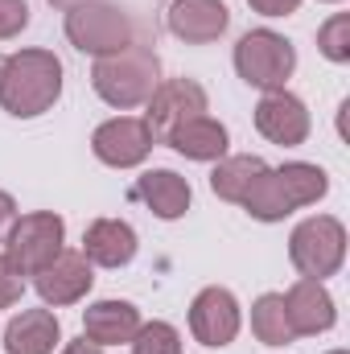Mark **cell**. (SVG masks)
Wrapping results in <instances>:
<instances>
[{"instance_id": "cell-21", "label": "cell", "mask_w": 350, "mask_h": 354, "mask_svg": "<svg viewBox=\"0 0 350 354\" xmlns=\"http://www.w3.org/2000/svg\"><path fill=\"white\" fill-rule=\"evenodd\" d=\"M252 334H256V342H264V346H288V342H297L280 292L256 297V305H252Z\"/></svg>"}, {"instance_id": "cell-18", "label": "cell", "mask_w": 350, "mask_h": 354, "mask_svg": "<svg viewBox=\"0 0 350 354\" xmlns=\"http://www.w3.org/2000/svg\"><path fill=\"white\" fill-rule=\"evenodd\" d=\"M165 145L174 153H181L185 161H223L231 136H227V128L214 115H194V120L177 124L174 132L165 136Z\"/></svg>"}, {"instance_id": "cell-23", "label": "cell", "mask_w": 350, "mask_h": 354, "mask_svg": "<svg viewBox=\"0 0 350 354\" xmlns=\"http://www.w3.org/2000/svg\"><path fill=\"white\" fill-rule=\"evenodd\" d=\"M128 346L132 354H181V334L169 322H140Z\"/></svg>"}, {"instance_id": "cell-6", "label": "cell", "mask_w": 350, "mask_h": 354, "mask_svg": "<svg viewBox=\"0 0 350 354\" xmlns=\"http://www.w3.org/2000/svg\"><path fill=\"white\" fill-rule=\"evenodd\" d=\"M235 71L256 91H284V83L297 71V50L288 37H280L272 29H252L235 46Z\"/></svg>"}, {"instance_id": "cell-29", "label": "cell", "mask_w": 350, "mask_h": 354, "mask_svg": "<svg viewBox=\"0 0 350 354\" xmlns=\"http://www.w3.org/2000/svg\"><path fill=\"white\" fill-rule=\"evenodd\" d=\"M62 354H103V346H95V342H87V338H79V342H66Z\"/></svg>"}, {"instance_id": "cell-4", "label": "cell", "mask_w": 350, "mask_h": 354, "mask_svg": "<svg viewBox=\"0 0 350 354\" xmlns=\"http://www.w3.org/2000/svg\"><path fill=\"white\" fill-rule=\"evenodd\" d=\"M288 260L309 280L334 276L347 260V227L334 214H313V218L297 223L288 235Z\"/></svg>"}, {"instance_id": "cell-11", "label": "cell", "mask_w": 350, "mask_h": 354, "mask_svg": "<svg viewBox=\"0 0 350 354\" xmlns=\"http://www.w3.org/2000/svg\"><path fill=\"white\" fill-rule=\"evenodd\" d=\"M165 25L185 46H210V41H219L227 33L231 12H227L223 0H169Z\"/></svg>"}, {"instance_id": "cell-8", "label": "cell", "mask_w": 350, "mask_h": 354, "mask_svg": "<svg viewBox=\"0 0 350 354\" xmlns=\"http://www.w3.org/2000/svg\"><path fill=\"white\" fill-rule=\"evenodd\" d=\"M243 326V313H239V301L231 288H202L194 301H190V334L202 342V346H231L235 334Z\"/></svg>"}, {"instance_id": "cell-33", "label": "cell", "mask_w": 350, "mask_h": 354, "mask_svg": "<svg viewBox=\"0 0 350 354\" xmlns=\"http://www.w3.org/2000/svg\"><path fill=\"white\" fill-rule=\"evenodd\" d=\"M330 354H347V351H330Z\"/></svg>"}, {"instance_id": "cell-28", "label": "cell", "mask_w": 350, "mask_h": 354, "mask_svg": "<svg viewBox=\"0 0 350 354\" xmlns=\"http://www.w3.org/2000/svg\"><path fill=\"white\" fill-rule=\"evenodd\" d=\"M12 218H17V202H12L8 189H0V243H4V235H8V227H12Z\"/></svg>"}, {"instance_id": "cell-16", "label": "cell", "mask_w": 350, "mask_h": 354, "mask_svg": "<svg viewBox=\"0 0 350 354\" xmlns=\"http://www.w3.org/2000/svg\"><path fill=\"white\" fill-rule=\"evenodd\" d=\"M136 330H140V309L132 301H95L83 313V338L95 346L132 342Z\"/></svg>"}, {"instance_id": "cell-7", "label": "cell", "mask_w": 350, "mask_h": 354, "mask_svg": "<svg viewBox=\"0 0 350 354\" xmlns=\"http://www.w3.org/2000/svg\"><path fill=\"white\" fill-rule=\"evenodd\" d=\"M153 132L140 115H116V120H103L95 132H91V153L111 165V169H136L145 165V157L153 153Z\"/></svg>"}, {"instance_id": "cell-19", "label": "cell", "mask_w": 350, "mask_h": 354, "mask_svg": "<svg viewBox=\"0 0 350 354\" xmlns=\"http://www.w3.org/2000/svg\"><path fill=\"white\" fill-rule=\"evenodd\" d=\"M276 181H280L284 198L293 202V210L313 206V202H322V198L330 194L326 169H322V165H309V161H288V165H280V169H276Z\"/></svg>"}, {"instance_id": "cell-31", "label": "cell", "mask_w": 350, "mask_h": 354, "mask_svg": "<svg viewBox=\"0 0 350 354\" xmlns=\"http://www.w3.org/2000/svg\"><path fill=\"white\" fill-rule=\"evenodd\" d=\"M0 83H4V54H0Z\"/></svg>"}, {"instance_id": "cell-3", "label": "cell", "mask_w": 350, "mask_h": 354, "mask_svg": "<svg viewBox=\"0 0 350 354\" xmlns=\"http://www.w3.org/2000/svg\"><path fill=\"white\" fill-rule=\"evenodd\" d=\"M66 41L91 54V58H107L124 46L136 41V29H132V17L107 0H83L75 8H66Z\"/></svg>"}, {"instance_id": "cell-1", "label": "cell", "mask_w": 350, "mask_h": 354, "mask_svg": "<svg viewBox=\"0 0 350 354\" xmlns=\"http://www.w3.org/2000/svg\"><path fill=\"white\" fill-rule=\"evenodd\" d=\"M62 99V62L54 50H17L4 58V83H0V107L17 120L46 115Z\"/></svg>"}, {"instance_id": "cell-9", "label": "cell", "mask_w": 350, "mask_h": 354, "mask_svg": "<svg viewBox=\"0 0 350 354\" xmlns=\"http://www.w3.org/2000/svg\"><path fill=\"white\" fill-rule=\"evenodd\" d=\"M206 91L194 79H161V87L149 95V111H145V124L153 132V140H165L177 124L194 120V115H206Z\"/></svg>"}, {"instance_id": "cell-14", "label": "cell", "mask_w": 350, "mask_h": 354, "mask_svg": "<svg viewBox=\"0 0 350 354\" xmlns=\"http://www.w3.org/2000/svg\"><path fill=\"white\" fill-rule=\"evenodd\" d=\"M136 252L140 239L124 218H95L83 231V256L91 260V268H124L136 260Z\"/></svg>"}, {"instance_id": "cell-5", "label": "cell", "mask_w": 350, "mask_h": 354, "mask_svg": "<svg viewBox=\"0 0 350 354\" xmlns=\"http://www.w3.org/2000/svg\"><path fill=\"white\" fill-rule=\"evenodd\" d=\"M66 252V223L54 210H33V214H17L8 235H4V256L21 268L25 276L42 272Z\"/></svg>"}, {"instance_id": "cell-17", "label": "cell", "mask_w": 350, "mask_h": 354, "mask_svg": "<svg viewBox=\"0 0 350 354\" xmlns=\"http://www.w3.org/2000/svg\"><path fill=\"white\" fill-rule=\"evenodd\" d=\"M62 342V326L50 309H21L4 326V354H54Z\"/></svg>"}, {"instance_id": "cell-32", "label": "cell", "mask_w": 350, "mask_h": 354, "mask_svg": "<svg viewBox=\"0 0 350 354\" xmlns=\"http://www.w3.org/2000/svg\"><path fill=\"white\" fill-rule=\"evenodd\" d=\"M322 4H342V0H322Z\"/></svg>"}, {"instance_id": "cell-12", "label": "cell", "mask_w": 350, "mask_h": 354, "mask_svg": "<svg viewBox=\"0 0 350 354\" xmlns=\"http://www.w3.org/2000/svg\"><path fill=\"white\" fill-rule=\"evenodd\" d=\"M95 284V272H91V260L83 252H62L54 264H46L42 272H33V288L46 305L62 309V305H75L83 301Z\"/></svg>"}, {"instance_id": "cell-10", "label": "cell", "mask_w": 350, "mask_h": 354, "mask_svg": "<svg viewBox=\"0 0 350 354\" xmlns=\"http://www.w3.org/2000/svg\"><path fill=\"white\" fill-rule=\"evenodd\" d=\"M309 107L293 91H264L256 103V132L280 149H297L309 140Z\"/></svg>"}, {"instance_id": "cell-22", "label": "cell", "mask_w": 350, "mask_h": 354, "mask_svg": "<svg viewBox=\"0 0 350 354\" xmlns=\"http://www.w3.org/2000/svg\"><path fill=\"white\" fill-rule=\"evenodd\" d=\"M252 218H260V223H280V218H288L293 214V202L284 198V189H280V181H276V169H264L256 177V185L243 194V202H239Z\"/></svg>"}, {"instance_id": "cell-24", "label": "cell", "mask_w": 350, "mask_h": 354, "mask_svg": "<svg viewBox=\"0 0 350 354\" xmlns=\"http://www.w3.org/2000/svg\"><path fill=\"white\" fill-rule=\"evenodd\" d=\"M317 50L330 62H350V12H334L322 29H317Z\"/></svg>"}, {"instance_id": "cell-13", "label": "cell", "mask_w": 350, "mask_h": 354, "mask_svg": "<svg viewBox=\"0 0 350 354\" xmlns=\"http://www.w3.org/2000/svg\"><path fill=\"white\" fill-rule=\"evenodd\" d=\"M280 297H284V313H288V326H293L297 338L334 330L338 309H334V297H330V288H326L322 280L301 276V280H297L288 292H280Z\"/></svg>"}, {"instance_id": "cell-27", "label": "cell", "mask_w": 350, "mask_h": 354, "mask_svg": "<svg viewBox=\"0 0 350 354\" xmlns=\"http://www.w3.org/2000/svg\"><path fill=\"white\" fill-rule=\"evenodd\" d=\"M252 4V12H260V17H293L297 8H301V0H248Z\"/></svg>"}, {"instance_id": "cell-26", "label": "cell", "mask_w": 350, "mask_h": 354, "mask_svg": "<svg viewBox=\"0 0 350 354\" xmlns=\"http://www.w3.org/2000/svg\"><path fill=\"white\" fill-rule=\"evenodd\" d=\"M29 25V4L25 0H0V41L17 37Z\"/></svg>"}, {"instance_id": "cell-30", "label": "cell", "mask_w": 350, "mask_h": 354, "mask_svg": "<svg viewBox=\"0 0 350 354\" xmlns=\"http://www.w3.org/2000/svg\"><path fill=\"white\" fill-rule=\"evenodd\" d=\"M54 8H75V4H83V0H50Z\"/></svg>"}, {"instance_id": "cell-2", "label": "cell", "mask_w": 350, "mask_h": 354, "mask_svg": "<svg viewBox=\"0 0 350 354\" xmlns=\"http://www.w3.org/2000/svg\"><path fill=\"white\" fill-rule=\"evenodd\" d=\"M91 87L107 107L132 111V107L149 103V95L161 87V58L153 54V46L132 41V46L107 54V58H95Z\"/></svg>"}, {"instance_id": "cell-15", "label": "cell", "mask_w": 350, "mask_h": 354, "mask_svg": "<svg viewBox=\"0 0 350 354\" xmlns=\"http://www.w3.org/2000/svg\"><path fill=\"white\" fill-rule=\"evenodd\" d=\"M132 198H136V202H145L157 218L174 223V218H181V214L190 210L194 189H190V181H185L181 174H174V169H149V174L136 177Z\"/></svg>"}, {"instance_id": "cell-25", "label": "cell", "mask_w": 350, "mask_h": 354, "mask_svg": "<svg viewBox=\"0 0 350 354\" xmlns=\"http://www.w3.org/2000/svg\"><path fill=\"white\" fill-rule=\"evenodd\" d=\"M21 297H25V272L8 256H0V309H12Z\"/></svg>"}, {"instance_id": "cell-20", "label": "cell", "mask_w": 350, "mask_h": 354, "mask_svg": "<svg viewBox=\"0 0 350 354\" xmlns=\"http://www.w3.org/2000/svg\"><path fill=\"white\" fill-rule=\"evenodd\" d=\"M268 165H264L260 157H252V153H243V157H223V161H214V174H210V189L223 198V202H243V194L256 185V177L264 174Z\"/></svg>"}]
</instances>
